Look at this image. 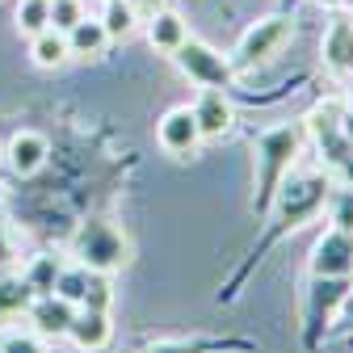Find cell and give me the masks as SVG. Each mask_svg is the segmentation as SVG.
Instances as JSON below:
<instances>
[{
  "mask_svg": "<svg viewBox=\"0 0 353 353\" xmlns=\"http://www.w3.org/2000/svg\"><path fill=\"white\" fill-rule=\"evenodd\" d=\"M252 152H256V198H252V206H256V214H270L274 194L282 190L286 172L294 168V160L303 152V126L290 122V126L261 130Z\"/></svg>",
  "mask_w": 353,
  "mask_h": 353,
  "instance_id": "cell-1",
  "label": "cell"
},
{
  "mask_svg": "<svg viewBox=\"0 0 353 353\" xmlns=\"http://www.w3.org/2000/svg\"><path fill=\"white\" fill-rule=\"evenodd\" d=\"M328 190H332V181L324 172H286V181H282V190L274 194V206H270V214L278 219L282 228H303V223H312V219L324 210V202H328Z\"/></svg>",
  "mask_w": 353,
  "mask_h": 353,
  "instance_id": "cell-2",
  "label": "cell"
},
{
  "mask_svg": "<svg viewBox=\"0 0 353 353\" xmlns=\"http://www.w3.org/2000/svg\"><path fill=\"white\" fill-rule=\"evenodd\" d=\"M76 256L84 270H97V274H114L118 265H126L130 248H126V236L105 223V219H93V223H84L80 236H76Z\"/></svg>",
  "mask_w": 353,
  "mask_h": 353,
  "instance_id": "cell-3",
  "label": "cell"
},
{
  "mask_svg": "<svg viewBox=\"0 0 353 353\" xmlns=\"http://www.w3.org/2000/svg\"><path fill=\"white\" fill-rule=\"evenodd\" d=\"M172 59H176V68H181L194 84H202V88H228L232 76H236L232 59L219 55L214 47H206V42H198V38H185L181 47L172 51Z\"/></svg>",
  "mask_w": 353,
  "mask_h": 353,
  "instance_id": "cell-4",
  "label": "cell"
},
{
  "mask_svg": "<svg viewBox=\"0 0 353 353\" xmlns=\"http://www.w3.org/2000/svg\"><path fill=\"white\" fill-rule=\"evenodd\" d=\"M290 38H294V21L290 17H265V21H256L240 38L232 68H261V63H270L274 55H282V47H286Z\"/></svg>",
  "mask_w": 353,
  "mask_h": 353,
  "instance_id": "cell-5",
  "label": "cell"
},
{
  "mask_svg": "<svg viewBox=\"0 0 353 353\" xmlns=\"http://www.w3.org/2000/svg\"><path fill=\"white\" fill-rule=\"evenodd\" d=\"M353 299V274L345 278H316L312 294H307V328H328V320Z\"/></svg>",
  "mask_w": 353,
  "mask_h": 353,
  "instance_id": "cell-6",
  "label": "cell"
},
{
  "mask_svg": "<svg viewBox=\"0 0 353 353\" xmlns=\"http://www.w3.org/2000/svg\"><path fill=\"white\" fill-rule=\"evenodd\" d=\"M341 114H345L341 101H324L320 110H312V118H307V126H312V135L320 139V152L328 156L332 168H341L353 156V143L345 139V130H341Z\"/></svg>",
  "mask_w": 353,
  "mask_h": 353,
  "instance_id": "cell-7",
  "label": "cell"
},
{
  "mask_svg": "<svg viewBox=\"0 0 353 353\" xmlns=\"http://www.w3.org/2000/svg\"><path fill=\"white\" fill-rule=\"evenodd\" d=\"M353 274V232L328 228L312 248V278H345Z\"/></svg>",
  "mask_w": 353,
  "mask_h": 353,
  "instance_id": "cell-8",
  "label": "cell"
},
{
  "mask_svg": "<svg viewBox=\"0 0 353 353\" xmlns=\"http://www.w3.org/2000/svg\"><path fill=\"white\" fill-rule=\"evenodd\" d=\"M190 110H194V122H198V135L202 139H223L228 130L236 126V110H232L223 88H202Z\"/></svg>",
  "mask_w": 353,
  "mask_h": 353,
  "instance_id": "cell-9",
  "label": "cell"
},
{
  "mask_svg": "<svg viewBox=\"0 0 353 353\" xmlns=\"http://www.w3.org/2000/svg\"><path fill=\"white\" fill-rule=\"evenodd\" d=\"M156 139H160V148L172 152V156H190V152L202 143L198 122H194V110H190V105L168 110V114L160 118V126H156Z\"/></svg>",
  "mask_w": 353,
  "mask_h": 353,
  "instance_id": "cell-10",
  "label": "cell"
},
{
  "mask_svg": "<svg viewBox=\"0 0 353 353\" xmlns=\"http://www.w3.org/2000/svg\"><path fill=\"white\" fill-rule=\"evenodd\" d=\"M26 316H30L38 336H68V328L76 320V303H68L59 294H34V303L26 307Z\"/></svg>",
  "mask_w": 353,
  "mask_h": 353,
  "instance_id": "cell-11",
  "label": "cell"
},
{
  "mask_svg": "<svg viewBox=\"0 0 353 353\" xmlns=\"http://www.w3.org/2000/svg\"><path fill=\"white\" fill-rule=\"evenodd\" d=\"M9 160V168L17 172V176H34L42 164H47V156H51V143L38 135V130H21V135H13L9 139V148L0 152Z\"/></svg>",
  "mask_w": 353,
  "mask_h": 353,
  "instance_id": "cell-12",
  "label": "cell"
},
{
  "mask_svg": "<svg viewBox=\"0 0 353 353\" xmlns=\"http://www.w3.org/2000/svg\"><path fill=\"white\" fill-rule=\"evenodd\" d=\"M68 336H72V345H76V349H84V353H97V349H105V345H110V336H114L110 312H93V307H76V320H72Z\"/></svg>",
  "mask_w": 353,
  "mask_h": 353,
  "instance_id": "cell-13",
  "label": "cell"
},
{
  "mask_svg": "<svg viewBox=\"0 0 353 353\" xmlns=\"http://www.w3.org/2000/svg\"><path fill=\"white\" fill-rule=\"evenodd\" d=\"M324 63L332 76H353V21L349 17H336L324 34Z\"/></svg>",
  "mask_w": 353,
  "mask_h": 353,
  "instance_id": "cell-14",
  "label": "cell"
},
{
  "mask_svg": "<svg viewBox=\"0 0 353 353\" xmlns=\"http://www.w3.org/2000/svg\"><path fill=\"white\" fill-rule=\"evenodd\" d=\"M185 38H190V34H185V21L176 17L172 9H160V13H152V17H148V42H152L156 51L172 55Z\"/></svg>",
  "mask_w": 353,
  "mask_h": 353,
  "instance_id": "cell-15",
  "label": "cell"
},
{
  "mask_svg": "<svg viewBox=\"0 0 353 353\" xmlns=\"http://www.w3.org/2000/svg\"><path fill=\"white\" fill-rule=\"evenodd\" d=\"M105 42H110V34H105V26L93 21V17H84V21H76V26L68 30V51H72L76 59H97V55L105 51Z\"/></svg>",
  "mask_w": 353,
  "mask_h": 353,
  "instance_id": "cell-16",
  "label": "cell"
},
{
  "mask_svg": "<svg viewBox=\"0 0 353 353\" xmlns=\"http://www.w3.org/2000/svg\"><path fill=\"white\" fill-rule=\"evenodd\" d=\"M30 55H34L38 68H63V63L72 59V51H68V34H59V30H42V34H34V38H30Z\"/></svg>",
  "mask_w": 353,
  "mask_h": 353,
  "instance_id": "cell-17",
  "label": "cell"
},
{
  "mask_svg": "<svg viewBox=\"0 0 353 353\" xmlns=\"http://www.w3.org/2000/svg\"><path fill=\"white\" fill-rule=\"evenodd\" d=\"M34 303V290L26 286V278H0V320L21 316Z\"/></svg>",
  "mask_w": 353,
  "mask_h": 353,
  "instance_id": "cell-18",
  "label": "cell"
},
{
  "mask_svg": "<svg viewBox=\"0 0 353 353\" xmlns=\"http://www.w3.org/2000/svg\"><path fill=\"white\" fill-rule=\"evenodd\" d=\"M110 38H130L139 26V13L130 9V0H105V17H101Z\"/></svg>",
  "mask_w": 353,
  "mask_h": 353,
  "instance_id": "cell-19",
  "label": "cell"
},
{
  "mask_svg": "<svg viewBox=\"0 0 353 353\" xmlns=\"http://www.w3.org/2000/svg\"><path fill=\"white\" fill-rule=\"evenodd\" d=\"M17 30L26 38L51 30V0H17Z\"/></svg>",
  "mask_w": 353,
  "mask_h": 353,
  "instance_id": "cell-20",
  "label": "cell"
},
{
  "mask_svg": "<svg viewBox=\"0 0 353 353\" xmlns=\"http://www.w3.org/2000/svg\"><path fill=\"white\" fill-rule=\"evenodd\" d=\"M26 286L34 290V294H51L55 290V278H59V265H55V256H34L30 265H26Z\"/></svg>",
  "mask_w": 353,
  "mask_h": 353,
  "instance_id": "cell-21",
  "label": "cell"
},
{
  "mask_svg": "<svg viewBox=\"0 0 353 353\" xmlns=\"http://www.w3.org/2000/svg\"><path fill=\"white\" fill-rule=\"evenodd\" d=\"M328 223L341 228V232H353V185H341V190H328Z\"/></svg>",
  "mask_w": 353,
  "mask_h": 353,
  "instance_id": "cell-22",
  "label": "cell"
},
{
  "mask_svg": "<svg viewBox=\"0 0 353 353\" xmlns=\"http://www.w3.org/2000/svg\"><path fill=\"white\" fill-rule=\"evenodd\" d=\"M84 286H88V270H84V265H72V270H59V278H55V290H51V294H59V299H68V303H76V307H80Z\"/></svg>",
  "mask_w": 353,
  "mask_h": 353,
  "instance_id": "cell-23",
  "label": "cell"
},
{
  "mask_svg": "<svg viewBox=\"0 0 353 353\" xmlns=\"http://www.w3.org/2000/svg\"><path fill=\"white\" fill-rule=\"evenodd\" d=\"M110 303H114L110 274L88 270V286H84V299H80V307H93V312H110Z\"/></svg>",
  "mask_w": 353,
  "mask_h": 353,
  "instance_id": "cell-24",
  "label": "cell"
},
{
  "mask_svg": "<svg viewBox=\"0 0 353 353\" xmlns=\"http://www.w3.org/2000/svg\"><path fill=\"white\" fill-rule=\"evenodd\" d=\"M76 21H84V5H80V0H51V30L68 34Z\"/></svg>",
  "mask_w": 353,
  "mask_h": 353,
  "instance_id": "cell-25",
  "label": "cell"
},
{
  "mask_svg": "<svg viewBox=\"0 0 353 353\" xmlns=\"http://www.w3.org/2000/svg\"><path fill=\"white\" fill-rule=\"evenodd\" d=\"M0 353H47V349H42L38 332H9L0 341Z\"/></svg>",
  "mask_w": 353,
  "mask_h": 353,
  "instance_id": "cell-26",
  "label": "cell"
},
{
  "mask_svg": "<svg viewBox=\"0 0 353 353\" xmlns=\"http://www.w3.org/2000/svg\"><path fill=\"white\" fill-rule=\"evenodd\" d=\"M210 341H156L148 345V353H210Z\"/></svg>",
  "mask_w": 353,
  "mask_h": 353,
  "instance_id": "cell-27",
  "label": "cell"
},
{
  "mask_svg": "<svg viewBox=\"0 0 353 353\" xmlns=\"http://www.w3.org/2000/svg\"><path fill=\"white\" fill-rule=\"evenodd\" d=\"M130 9H135L139 17H152V13H160V9H164V0H130Z\"/></svg>",
  "mask_w": 353,
  "mask_h": 353,
  "instance_id": "cell-28",
  "label": "cell"
},
{
  "mask_svg": "<svg viewBox=\"0 0 353 353\" xmlns=\"http://www.w3.org/2000/svg\"><path fill=\"white\" fill-rule=\"evenodd\" d=\"M336 176H341V181H345V185H353V156H349V160H345V164L336 168Z\"/></svg>",
  "mask_w": 353,
  "mask_h": 353,
  "instance_id": "cell-29",
  "label": "cell"
},
{
  "mask_svg": "<svg viewBox=\"0 0 353 353\" xmlns=\"http://www.w3.org/2000/svg\"><path fill=\"white\" fill-rule=\"evenodd\" d=\"M341 130H345V139L353 143V110H345V114H341Z\"/></svg>",
  "mask_w": 353,
  "mask_h": 353,
  "instance_id": "cell-30",
  "label": "cell"
},
{
  "mask_svg": "<svg viewBox=\"0 0 353 353\" xmlns=\"http://www.w3.org/2000/svg\"><path fill=\"white\" fill-rule=\"evenodd\" d=\"M9 256H13V252H9V244H5V232H0V270L9 265Z\"/></svg>",
  "mask_w": 353,
  "mask_h": 353,
  "instance_id": "cell-31",
  "label": "cell"
},
{
  "mask_svg": "<svg viewBox=\"0 0 353 353\" xmlns=\"http://www.w3.org/2000/svg\"><path fill=\"white\" fill-rule=\"evenodd\" d=\"M328 5H336V0H328Z\"/></svg>",
  "mask_w": 353,
  "mask_h": 353,
  "instance_id": "cell-32",
  "label": "cell"
}]
</instances>
